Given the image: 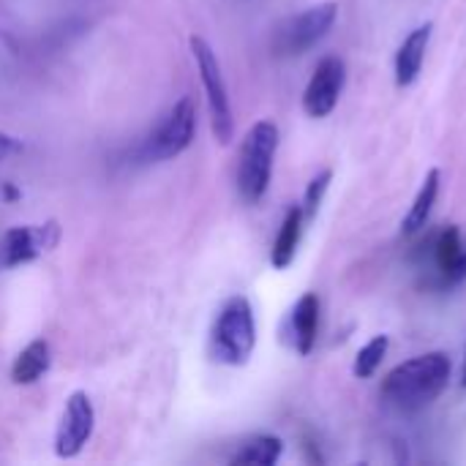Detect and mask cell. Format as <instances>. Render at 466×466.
Wrapping results in <instances>:
<instances>
[{"mask_svg": "<svg viewBox=\"0 0 466 466\" xmlns=\"http://www.w3.org/2000/svg\"><path fill=\"white\" fill-rule=\"evenodd\" d=\"M191 52L199 68V79L205 85V96H208V109H210V128L216 142L229 145L235 137V117H232V104H229V90L218 66V57L213 52V46L202 38V35H191Z\"/></svg>", "mask_w": 466, "mask_h": 466, "instance_id": "cell-4", "label": "cell"}, {"mask_svg": "<svg viewBox=\"0 0 466 466\" xmlns=\"http://www.w3.org/2000/svg\"><path fill=\"white\" fill-rule=\"evenodd\" d=\"M437 194H440V169H429L426 177H423V186H420V191H418V197H415V202L410 208V213L401 221L404 235H415L420 229H426L429 216H431L434 202H437Z\"/></svg>", "mask_w": 466, "mask_h": 466, "instance_id": "cell-15", "label": "cell"}, {"mask_svg": "<svg viewBox=\"0 0 466 466\" xmlns=\"http://www.w3.org/2000/svg\"><path fill=\"white\" fill-rule=\"evenodd\" d=\"M93 426H96V410H93L87 393H82V390L71 393L66 401L63 420L55 434V453L60 459L79 456L82 448L87 445V440L93 437Z\"/></svg>", "mask_w": 466, "mask_h": 466, "instance_id": "cell-8", "label": "cell"}, {"mask_svg": "<svg viewBox=\"0 0 466 466\" xmlns=\"http://www.w3.org/2000/svg\"><path fill=\"white\" fill-rule=\"evenodd\" d=\"M330 180H333V172H330V169H322V172L309 183L306 197H303V205H300L306 218H314V216H317V210H319V205H322V197H325Z\"/></svg>", "mask_w": 466, "mask_h": 466, "instance_id": "cell-18", "label": "cell"}, {"mask_svg": "<svg viewBox=\"0 0 466 466\" xmlns=\"http://www.w3.org/2000/svg\"><path fill=\"white\" fill-rule=\"evenodd\" d=\"M194 134H197V106L186 96L169 109V115L161 120V126L147 137V142L142 147V158L145 161H169V158L180 156L194 142Z\"/></svg>", "mask_w": 466, "mask_h": 466, "instance_id": "cell-5", "label": "cell"}, {"mask_svg": "<svg viewBox=\"0 0 466 466\" xmlns=\"http://www.w3.org/2000/svg\"><path fill=\"white\" fill-rule=\"evenodd\" d=\"M0 197H3L5 202H16V199L22 197V191H19L14 183H3V186H0Z\"/></svg>", "mask_w": 466, "mask_h": 466, "instance_id": "cell-20", "label": "cell"}, {"mask_svg": "<svg viewBox=\"0 0 466 466\" xmlns=\"http://www.w3.org/2000/svg\"><path fill=\"white\" fill-rule=\"evenodd\" d=\"M336 16H339L336 3H319V5L300 11L298 16H292L289 22L281 25L279 35H276V49L281 55L309 52L314 44H319L330 33V27L336 25Z\"/></svg>", "mask_w": 466, "mask_h": 466, "instance_id": "cell-6", "label": "cell"}, {"mask_svg": "<svg viewBox=\"0 0 466 466\" xmlns=\"http://www.w3.org/2000/svg\"><path fill=\"white\" fill-rule=\"evenodd\" d=\"M464 388H466V363H464Z\"/></svg>", "mask_w": 466, "mask_h": 466, "instance_id": "cell-21", "label": "cell"}, {"mask_svg": "<svg viewBox=\"0 0 466 466\" xmlns=\"http://www.w3.org/2000/svg\"><path fill=\"white\" fill-rule=\"evenodd\" d=\"M303 208L295 205L287 210L284 221H281V229L273 240V251H270V265L276 270H287L292 262H295V254H298V246H300V235H303Z\"/></svg>", "mask_w": 466, "mask_h": 466, "instance_id": "cell-13", "label": "cell"}, {"mask_svg": "<svg viewBox=\"0 0 466 466\" xmlns=\"http://www.w3.org/2000/svg\"><path fill=\"white\" fill-rule=\"evenodd\" d=\"M431 259L442 284H459L466 279V246L461 243L459 227H445L431 240Z\"/></svg>", "mask_w": 466, "mask_h": 466, "instance_id": "cell-10", "label": "cell"}, {"mask_svg": "<svg viewBox=\"0 0 466 466\" xmlns=\"http://www.w3.org/2000/svg\"><path fill=\"white\" fill-rule=\"evenodd\" d=\"M431 30L434 25L426 22L420 27H415L399 46L396 52V85L399 87H410L418 82L420 71H423V60H426V49L431 41Z\"/></svg>", "mask_w": 466, "mask_h": 466, "instance_id": "cell-11", "label": "cell"}, {"mask_svg": "<svg viewBox=\"0 0 466 466\" xmlns=\"http://www.w3.org/2000/svg\"><path fill=\"white\" fill-rule=\"evenodd\" d=\"M317 330H319V298L314 292H306L289 314V339L298 355L306 358L314 352Z\"/></svg>", "mask_w": 466, "mask_h": 466, "instance_id": "cell-12", "label": "cell"}, {"mask_svg": "<svg viewBox=\"0 0 466 466\" xmlns=\"http://www.w3.org/2000/svg\"><path fill=\"white\" fill-rule=\"evenodd\" d=\"M49 363H52L49 344L44 339H35L16 355V360L11 366V380L16 385H33L49 371Z\"/></svg>", "mask_w": 466, "mask_h": 466, "instance_id": "cell-14", "label": "cell"}, {"mask_svg": "<svg viewBox=\"0 0 466 466\" xmlns=\"http://www.w3.org/2000/svg\"><path fill=\"white\" fill-rule=\"evenodd\" d=\"M284 453V442L279 437H257L243 451L232 456V464L238 466H273Z\"/></svg>", "mask_w": 466, "mask_h": 466, "instance_id": "cell-16", "label": "cell"}, {"mask_svg": "<svg viewBox=\"0 0 466 466\" xmlns=\"http://www.w3.org/2000/svg\"><path fill=\"white\" fill-rule=\"evenodd\" d=\"M16 150H19V139L11 137V134H5V131H0V164H3L8 156H14Z\"/></svg>", "mask_w": 466, "mask_h": 466, "instance_id": "cell-19", "label": "cell"}, {"mask_svg": "<svg viewBox=\"0 0 466 466\" xmlns=\"http://www.w3.org/2000/svg\"><path fill=\"white\" fill-rule=\"evenodd\" d=\"M344 82H347V66L341 57L336 55H328L317 63L309 85H306V93H303V109L309 117H328L341 93H344Z\"/></svg>", "mask_w": 466, "mask_h": 466, "instance_id": "cell-7", "label": "cell"}, {"mask_svg": "<svg viewBox=\"0 0 466 466\" xmlns=\"http://www.w3.org/2000/svg\"><path fill=\"white\" fill-rule=\"evenodd\" d=\"M279 150V128L270 120H259L248 128L243 147H240V167H238V191L248 205H257L273 175V158Z\"/></svg>", "mask_w": 466, "mask_h": 466, "instance_id": "cell-3", "label": "cell"}, {"mask_svg": "<svg viewBox=\"0 0 466 466\" xmlns=\"http://www.w3.org/2000/svg\"><path fill=\"white\" fill-rule=\"evenodd\" d=\"M60 240V227L55 221L38 224V227H11L3 235V265L16 268L25 262H33L44 251H52Z\"/></svg>", "mask_w": 466, "mask_h": 466, "instance_id": "cell-9", "label": "cell"}, {"mask_svg": "<svg viewBox=\"0 0 466 466\" xmlns=\"http://www.w3.org/2000/svg\"><path fill=\"white\" fill-rule=\"evenodd\" d=\"M257 347V322L248 298H229L210 330V355L224 366H246Z\"/></svg>", "mask_w": 466, "mask_h": 466, "instance_id": "cell-2", "label": "cell"}, {"mask_svg": "<svg viewBox=\"0 0 466 466\" xmlns=\"http://www.w3.org/2000/svg\"><path fill=\"white\" fill-rule=\"evenodd\" d=\"M451 358L445 352L418 355L396 366L382 382V401L399 412H420L434 404L451 380Z\"/></svg>", "mask_w": 466, "mask_h": 466, "instance_id": "cell-1", "label": "cell"}, {"mask_svg": "<svg viewBox=\"0 0 466 466\" xmlns=\"http://www.w3.org/2000/svg\"><path fill=\"white\" fill-rule=\"evenodd\" d=\"M388 336H374L360 352H358V358H355V366H352V374L358 377V380H369V377H374L377 374V369L382 366V360H385V355H388Z\"/></svg>", "mask_w": 466, "mask_h": 466, "instance_id": "cell-17", "label": "cell"}]
</instances>
